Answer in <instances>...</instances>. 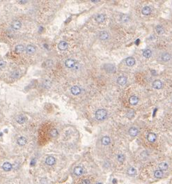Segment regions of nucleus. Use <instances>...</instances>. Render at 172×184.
<instances>
[{
  "label": "nucleus",
  "instance_id": "nucleus-26",
  "mask_svg": "<svg viewBox=\"0 0 172 184\" xmlns=\"http://www.w3.org/2000/svg\"><path fill=\"white\" fill-rule=\"evenodd\" d=\"M151 55H152V52H151V50H149V49H146V50H144L143 51V56H144L145 58H147V59H148V58L151 57Z\"/></svg>",
  "mask_w": 172,
  "mask_h": 184
},
{
  "label": "nucleus",
  "instance_id": "nucleus-15",
  "mask_svg": "<svg viewBox=\"0 0 172 184\" xmlns=\"http://www.w3.org/2000/svg\"><path fill=\"white\" fill-rule=\"evenodd\" d=\"M99 38L100 40L102 41H105L107 39H109V34L107 31H102L99 34Z\"/></svg>",
  "mask_w": 172,
  "mask_h": 184
},
{
  "label": "nucleus",
  "instance_id": "nucleus-17",
  "mask_svg": "<svg viewBox=\"0 0 172 184\" xmlns=\"http://www.w3.org/2000/svg\"><path fill=\"white\" fill-rule=\"evenodd\" d=\"M2 168H3V169L5 172H9L12 169V164L10 163H8V162H6V163H4L3 164Z\"/></svg>",
  "mask_w": 172,
  "mask_h": 184
},
{
  "label": "nucleus",
  "instance_id": "nucleus-16",
  "mask_svg": "<svg viewBox=\"0 0 172 184\" xmlns=\"http://www.w3.org/2000/svg\"><path fill=\"white\" fill-rule=\"evenodd\" d=\"M158 168L161 171H166L169 168V164L165 162H162L158 164Z\"/></svg>",
  "mask_w": 172,
  "mask_h": 184
},
{
  "label": "nucleus",
  "instance_id": "nucleus-10",
  "mask_svg": "<svg viewBox=\"0 0 172 184\" xmlns=\"http://www.w3.org/2000/svg\"><path fill=\"white\" fill-rule=\"evenodd\" d=\"M68 43L66 42V41H61V42H59V43L58 44V47H59V49L60 50H66L67 48H68Z\"/></svg>",
  "mask_w": 172,
  "mask_h": 184
},
{
  "label": "nucleus",
  "instance_id": "nucleus-34",
  "mask_svg": "<svg viewBox=\"0 0 172 184\" xmlns=\"http://www.w3.org/2000/svg\"><path fill=\"white\" fill-rule=\"evenodd\" d=\"M6 65V62L4 61V60H2L1 59L0 60V69H3Z\"/></svg>",
  "mask_w": 172,
  "mask_h": 184
},
{
  "label": "nucleus",
  "instance_id": "nucleus-12",
  "mask_svg": "<svg viewBox=\"0 0 172 184\" xmlns=\"http://www.w3.org/2000/svg\"><path fill=\"white\" fill-rule=\"evenodd\" d=\"M147 139H148L149 142H150L151 143H153L157 140V135L155 133H150L147 135Z\"/></svg>",
  "mask_w": 172,
  "mask_h": 184
},
{
  "label": "nucleus",
  "instance_id": "nucleus-6",
  "mask_svg": "<svg viewBox=\"0 0 172 184\" xmlns=\"http://www.w3.org/2000/svg\"><path fill=\"white\" fill-rule=\"evenodd\" d=\"M45 163L49 166H52L56 163V159L53 156H48L45 159Z\"/></svg>",
  "mask_w": 172,
  "mask_h": 184
},
{
  "label": "nucleus",
  "instance_id": "nucleus-35",
  "mask_svg": "<svg viewBox=\"0 0 172 184\" xmlns=\"http://www.w3.org/2000/svg\"><path fill=\"white\" fill-rule=\"evenodd\" d=\"M82 184H91V181L89 179H84L82 181Z\"/></svg>",
  "mask_w": 172,
  "mask_h": 184
},
{
  "label": "nucleus",
  "instance_id": "nucleus-7",
  "mask_svg": "<svg viewBox=\"0 0 172 184\" xmlns=\"http://www.w3.org/2000/svg\"><path fill=\"white\" fill-rule=\"evenodd\" d=\"M162 86H163V83L160 80H156L153 83V88L155 89H160L162 88Z\"/></svg>",
  "mask_w": 172,
  "mask_h": 184
},
{
  "label": "nucleus",
  "instance_id": "nucleus-13",
  "mask_svg": "<svg viewBox=\"0 0 172 184\" xmlns=\"http://www.w3.org/2000/svg\"><path fill=\"white\" fill-rule=\"evenodd\" d=\"M27 120V118L23 115V114H20V115H18L16 118V121L17 122L20 123V124H22L24 123Z\"/></svg>",
  "mask_w": 172,
  "mask_h": 184
},
{
  "label": "nucleus",
  "instance_id": "nucleus-11",
  "mask_svg": "<svg viewBox=\"0 0 172 184\" xmlns=\"http://www.w3.org/2000/svg\"><path fill=\"white\" fill-rule=\"evenodd\" d=\"M128 133H129V135H130V136L135 137V136H137V135H138L139 130H138V129H137V128H135V127H131V128L129 129V130H128Z\"/></svg>",
  "mask_w": 172,
  "mask_h": 184
},
{
  "label": "nucleus",
  "instance_id": "nucleus-31",
  "mask_svg": "<svg viewBox=\"0 0 172 184\" xmlns=\"http://www.w3.org/2000/svg\"><path fill=\"white\" fill-rule=\"evenodd\" d=\"M58 134H59V133H58V131L57 129H52V130L50 131V136L52 137H57Z\"/></svg>",
  "mask_w": 172,
  "mask_h": 184
},
{
  "label": "nucleus",
  "instance_id": "nucleus-21",
  "mask_svg": "<svg viewBox=\"0 0 172 184\" xmlns=\"http://www.w3.org/2000/svg\"><path fill=\"white\" fill-rule=\"evenodd\" d=\"M101 142H102V144L105 146H107L108 144H109L110 142H111V139L108 136H105L102 138L101 140Z\"/></svg>",
  "mask_w": 172,
  "mask_h": 184
},
{
  "label": "nucleus",
  "instance_id": "nucleus-20",
  "mask_svg": "<svg viewBox=\"0 0 172 184\" xmlns=\"http://www.w3.org/2000/svg\"><path fill=\"white\" fill-rule=\"evenodd\" d=\"M25 50V47L23 45H18L16 46V48H15V51L16 52L18 53V54H20V53H22Z\"/></svg>",
  "mask_w": 172,
  "mask_h": 184
},
{
  "label": "nucleus",
  "instance_id": "nucleus-30",
  "mask_svg": "<svg viewBox=\"0 0 172 184\" xmlns=\"http://www.w3.org/2000/svg\"><path fill=\"white\" fill-rule=\"evenodd\" d=\"M117 159H118V161L120 163H123V162L125 161V156H124L123 154L120 153V154H118V155L117 156Z\"/></svg>",
  "mask_w": 172,
  "mask_h": 184
},
{
  "label": "nucleus",
  "instance_id": "nucleus-29",
  "mask_svg": "<svg viewBox=\"0 0 172 184\" xmlns=\"http://www.w3.org/2000/svg\"><path fill=\"white\" fill-rule=\"evenodd\" d=\"M155 30H156V31L158 34H162L164 32V29L161 25H157L155 27Z\"/></svg>",
  "mask_w": 172,
  "mask_h": 184
},
{
  "label": "nucleus",
  "instance_id": "nucleus-14",
  "mask_svg": "<svg viewBox=\"0 0 172 184\" xmlns=\"http://www.w3.org/2000/svg\"><path fill=\"white\" fill-rule=\"evenodd\" d=\"M11 26L12 27L15 29V30H18V29H20L22 27V23L19 20H14L12 24H11Z\"/></svg>",
  "mask_w": 172,
  "mask_h": 184
},
{
  "label": "nucleus",
  "instance_id": "nucleus-19",
  "mask_svg": "<svg viewBox=\"0 0 172 184\" xmlns=\"http://www.w3.org/2000/svg\"><path fill=\"white\" fill-rule=\"evenodd\" d=\"M141 13L144 16H148L149 14H151V8L149 6H144L142 10H141Z\"/></svg>",
  "mask_w": 172,
  "mask_h": 184
},
{
  "label": "nucleus",
  "instance_id": "nucleus-36",
  "mask_svg": "<svg viewBox=\"0 0 172 184\" xmlns=\"http://www.w3.org/2000/svg\"></svg>",
  "mask_w": 172,
  "mask_h": 184
},
{
  "label": "nucleus",
  "instance_id": "nucleus-2",
  "mask_svg": "<svg viewBox=\"0 0 172 184\" xmlns=\"http://www.w3.org/2000/svg\"><path fill=\"white\" fill-rule=\"evenodd\" d=\"M84 168H83L82 167H81V166H77V167H75L74 168V169H73V173H74V174H75V176H77L82 175V174H84Z\"/></svg>",
  "mask_w": 172,
  "mask_h": 184
},
{
  "label": "nucleus",
  "instance_id": "nucleus-3",
  "mask_svg": "<svg viewBox=\"0 0 172 184\" xmlns=\"http://www.w3.org/2000/svg\"><path fill=\"white\" fill-rule=\"evenodd\" d=\"M65 65L68 68H72L75 66L76 65V61L73 59H68L65 61Z\"/></svg>",
  "mask_w": 172,
  "mask_h": 184
},
{
  "label": "nucleus",
  "instance_id": "nucleus-28",
  "mask_svg": "<svg viewBox=\"0 0 172 184\" xmlns=\"http://www.w3.org/2000/svg\"><path fill=\"white\" fill-rule=\"evenodd\" d=\"M105 20V16L104 14H99L96 17V20L98 22H102Z\"/></svg>",
  "mask_w": 172,
  "mask_h": 184
},
{
  "label": "nucleus",
  "instance_id": "nucleus-24",
  "mask_svg": "<svg viewBox=\"0 0 172 184\" xmlns=\"http://www.w3.org/2000/svg\"><path fill=\"white\" fill-rule=\"evenodd\" d=\"M127 173L128 174H129L130 176H135L137 174V169L133 167H130L128 171H127Z\"/></svg>",
  "mask_w": 172,
  "mask_h": 184
},
{
  "label": "nucleus",
  "instance_id": "nucleus-8",
  "mask_svg": "<svg viewBox=\"0 0 172 184\" xmlns=\"http://www.w3.org/2000/svg\"><path fill=\"white\" fill-rule=\"evenodd\" d=\"M127 83V78L125 76H120L117 79V84L121 85V86H123Z\"/></svg>",
  "mask_w": 172,
  "mask_h": 184
},
{
  "label": "nucleus",
  "instance_id": "nucleus-1",
  "mask_svg": "<svg viewBox=\"0 0 172 184\" xmlns=\"http://www.w3.org/2000/svg\"><path fill=\"white\" fill-rule=\"evenodd\" d=\"M96 119L98 121H103L107 116V112L105 109H100L96 112Z\"/></svg>",
  "mask_w": 172,
  "mask_h": 184
},
{
  "label": "nucleus",
  "instance_id": "nucleus-25",
  "mask_svg": "<svg viewBox=\"0 0 172 184\" xmlns=\"http://www.w3.org/2000/svg\"><path fill=\"white\" fill-rule=\"evenodd\" d=\"M161 58L163 61H169L171 59L172 57H171L170 54H169V53H164V54H162Z\"/></svg>",
  "mask_w": 172,
  "mask_h": 184
},
{
  "label": "nucleus",
  "instance_id": "nucleus-22",
  "mask_svg": "<svg viewBox=\"0 0 172 184\" xmlns=\"http://www.w3.org/2000/svg\"><path fill=\"white\" fill-rule=\"evenodd\" d=\"M27 140L24 137H20L17 140V143L20 146H24L27 143Z\"/></svg>",
  "mask_w": 172,
  "mask_h": 184
},
{
  "label": "nucleus",
  "instance_id": "nucleus-33",
  "mask_svg": "<svg viewBox=\"0 0 172 184\" xmlns=\"http://www.w3.org/2000/svg\"><path fill=\"white\" fill-rule=\"evenodd\" d=\"M126 116H127L128 118L132 119L134 116V112L133 110H130V111H128V113H127V114H126Z\"/></svg>",
  "mask_w": 172,
  "mask_h": 184
},
{
  "label": "nucleus",
  "instance_id": "nucleus-23",
  "mask_svg": "<svg viewBox=\"0 0 172 184\" xmlns=\"http://www.w3.org/2000/svg\"><path fill=\"white\" fill-rule=\"evenodd\" d=\"M139 102V98L137 96H132L130 98V103L133 105H137Z\"/></svg>",
  "mask_w": 172,
  "mask_h": 184
},
{
  "label": "nucleus",
  "instance_id": "nucleus-27",
  "mask_svg": "<svg viewBox=\"0 0 172 184\" xmlns=\"http://www.w3.org/2000/svg\"><path fill=\"white\" fill-rule=\"evenodd\" d=\"M154 176L155 178L157 179H160V178H162V176H163V172L162 171L160 170V169H157L154 172Z\"/></svg>",
  "mask_w": 172,
  "mask_h": 184
},
{
  "label": "nucleus",
  "instance_id": "nucleus-18",
  "mask_svg": "<svg viewBox=\"0 0 172 184\" xmlns=\"http://www.w3.org/2000/svg\"><path fill=\"white\" fill-rule=\"evenodd\" d=\"M125 63L128 66H133L135 64V59L133 57H128L125 59Z\"/></svg>",
  "mask_w": 172,
  "mask_h": 184
},
{
  "label": "nucleus",
  "instance_id": "nucleus-4",
  "mask_svg": "<svg viewBox=\"0 0 172 184\" xmlns=\"http://www.w3.org/2000/svg\"><path fill=\"white\" fill-rule=\"evenodd\" d=\"M104 68L108 73H114L115 71H116V67L113 64H111V63L105 64L104 66Z\"/></svg>",
  "mask_w": 172,
  "mask_h": 184
},
{
  "label": "nucleus",
  "instance_id": "nucleus-5",
  "mask_svg": "<svg viewBox=\"0 0 172 184\" xmlns=\"http://www.w3.org/2000/svg\"><path fill=\"white\" fill-rule=\"evenodd\" d=\"M36 47L33 45H28L26 47H25V50L27 52V54H29V55H31V54H34L35 52H36Z\"/></svg>",
  "mask_w": 172,
  "mask_h": 184
},
{
  "label": "nucleus",
  "instance_id": "nucleus-32",
  "mask_svg": "<svg viewBox=\"0 0 172 184\" xmlns=\"http://www.w3.org/2000/svg\"><path fill=\"white\" fill-rule=\"evenodd\" d=\"M121 20L123 21V22H127L130 20V18L128 15L123 14V15L121 16Z\"/></svg>",
  "mask_w": 172,
  "mask_h": 184
},
{
  "label": "nucleus",
  "instance_id": "nucleus-9",
  "mask_svg": "<svg viewBox=\"0 0 172 184\" xmlns=\"http://www.w3.org/2000/svg\"><path fill=\"white\" fill-rule=\"evenodd\" d=\"M70 91H71V93L73 95L77 96V95H79L81 93V89L78 86H73L71 87Z\"/></svg>",
  "mask_w": 172,
  "mask_h": 184
}]
</instances>
